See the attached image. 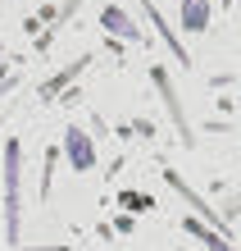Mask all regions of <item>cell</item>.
Masks as SVG:
<instances>
[{"label":"cell","instance_id":"3","mask_svg":"<svg viewBox=\"0 0 241 251\" xmlns=\"http://www.w3.org/2000/svg\"><path fill=\"white\" fill-rule=\"evenodd\" d=\"M64 151H68V160H73V169H91V160H96L91 142H87L78 128H68V137H64Z\"/></svg>","mask_w":241,"mask_h":251},{"label":"cell","instance_id":"5","mask_svg":"<svg viewBox=\"0 0 241 251\" xmlns=\"http://www.w3.org/2000/svg\"><path fill=\"white\" fill-rule=\"evenodd\" d=\"M187 233H196V238H200L209 251H237V247H232V238H223L219 228H205V224H196V219H187Z\"/></svg>","mask_w":241,"mask_h":251},{"label":"cell","instance_id":"6","mask_svg":"<svg viewBox=\"0 0 241 251\" xmlns=\"http://www.w3.org/2000/svg\"><path fill=\"white\" fill-rule=\"evenodd\" d=\"M155 82H159V92H164V105H169L173 110V124L177 128H182V137L191 142V132H187V114H182V105H177V96H173V87H169V78H164V73L155 69Z\"/></svg>","mask_w":241,"mask_h":251},{"label":"cell","instance_id":"4","mask_svg":"<svg viewBox=\"0 0 241 251\" xmlns=\"http://www.w3.org/2000/svg\"><path fill=\"white\" fill-rule=\"evenodd\" d=\"M182 27H191V32L209 27V0H182Z\"/></svg>","mask_w":241,"mask_h":251},{"label":"cell","instance_id":"1","mask_svg":"<svg viewBox=\"0 0 241 251\" xmlns=\"http://www.w3.org/2000/svg\"><path fill=\"white\" fill-rule=\"evenodd\" d=\"M5 238L19 242V142H5Z\"/></svg>","mask_w":241,"mask_h":251},{"label":"cell","instance_id":"2","mask_svg":"<svg viewBox=\"0 0 241 251\" xmlns=\"http://www.w3.org/2000/svg\"><path fill=\"white\" fill-rule=\"evenodd\" d=\"M146 19H150V23L159 27V37L169 41V50H173V60H177V64L187 69V64H191V55H187V46H182V37H173V27H169V23L159 19V9H155V0H146Z\"/></svg>","mask_w":241,"mask_h":251},{"label":"cell","instance_id":"8","mask_svg":"<svg viewBox=\"0 0 241 251\" xmlns=\"http://www.w3.org/2000/svg\"><path fill=\"white\" fill-rule=\"evenodd\" d=\"M223 5H232V0H223Z\"/></svg>","mask_w":241,"mask_h":251},{"label":"cell","instance_id":"7","mask_svg":"<svg viewBox=\"0 0 241 251\" xmlns=\"http://www.w3.org/2000/svg\"><path fill=\"white\" fill-rule=\"evenodd\" d=\"M105 27H110V32H118V37H128V41H137V37H141L137 27L123 19V9H118V5H110V9H105Z\"/></svg>","mask_w":241,"mask_h":251}]
</instances>
